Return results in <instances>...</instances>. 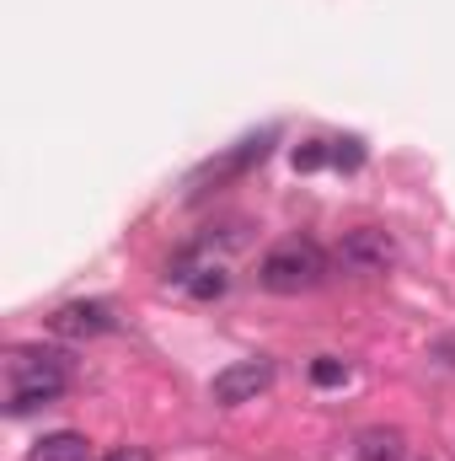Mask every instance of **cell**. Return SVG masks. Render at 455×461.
I'll return each instance as SVG.
<instances>
[{
  "instance_id": "cell-1",
  "label": "cell",
  "mask_w": 455,
  "mask_h": 461,
  "mask_svg": "<svg viewBox=\"0 0 455 461\" xmlns=\"http://www.w3.org/2000/svg\"><path fill=\"white\" fill-rule=\"evenodd\" d=\"M70 392V359L59 348H11L5 359V413L22 419Z\"/></svg>"
},
{
  "instance_id": "cell-2",
  "label": "cell",
  "mask_w": 455,
  "mask_h": 461,
  "mask_svg": "<svg viewBox=\"0 0 455 461\" xmlns=\"http://www.w3.org/2000/svg\"><path fill=\"white\" fill-rule=\"evenodd\" d=\"M327 279V252L311 236H284L257 258V290L268 295H306Z\"/></svg>"
},
{
  "instance_id": "cell-3",
  "label": "cell",
  "mask_w": 455,
  "mask_h": 461,
  "mask_svg": "<svg viewBox=\"0 0 455 461\" xmlns=\"http://www.w3.org/2000/svg\"><path fill=\"white\" fill-rule=\"evenodd\" d=\"M273 140H279V129H257V134H246V140H236L226 156H215V161H204L193 177H188V194H204L210 183L220 188L230 177H241V172H252V167H263L268 161V150H273Z\"/></svg>"
},
{
  "instance_id": "cell-4",
  "label": "cell",
  "mask_w": 455,
  "mask_h": 461,
  "mask_svg": "<svg viewBox=\"0 0 455 461\" xmlns=\"http://www.w3.org/2000/svg\"><path fill=\"white\" fill-rule=\"evenodd\" d=\"M338 263H343V274H359V279L386 274L397 263V241H391V230H380V226H353V230H343V241H338Z\"/></svg>"
},
{
  "instance_id": "cell-5",
  "label": "cell",
  "mask_w": 455,
  "mask_h": 461,
  "mask_svg": "<svg viewBox=\"0 0 455 461\" xmlns=\"http://www.w3.org/2000/svg\"><path fill=\"white\" fill-rule=\"evenodd\" d=\"M273 386V359H236L226 370H215V381H210V397L220 402V408H241V402H257L263 392Z\"/></svg>"
},
{
  "instance_id": "cell-6",
  "label": "cell",
  "mask_w": 455,
  "mask_h": 461,
  "mask_svg": "<svg viewBox=\"0 0 455 461\" xmlns=\"http://www.w3.org/2000/svg\"><path fill=\"white\" fill-rule=\"evenodd\" d=\"M199 252H204L199 241H193V247H183V252H177V263H166V279H172V285H183L193 301H220V295L230 290L226 263H199Z\"/></svg>"
},
{
  "instance_id": "cell-7",
  "label": "cell",
  "mask_w": 455,
  "mask_h": 461,
  "mask_svg": "<svg viewBox=\"0 0 455 461\" xmlns=\"http://www.w3.org/2000/svg\"><path fill=\"white\" fill-rule=\"evenodd\" d=\"M49 328L59 339H108V333H118V312L108 301H65V306H54Z\"/></svg>"
},
{
  "instance_id": "cell-8",
  "label": "cell",
  "mask_w": 455,
  "mask_h": 461,
  "mask_svg": "<svg viewBox=\"0 0 455 461\" xmlns=\"http://www.w3.org/2000/svg\"><path fill=\"white\" fill-rule=\"evenodd\" d=\"M27 461H92V440L76 429H54L27 451Z\"/></svg>"
},
{
  "instance_id": "cell-9",
  "label": "cell",
  "mask_w": 455,
  "mask_h": 461,
  "mask_svg": "<svg viewBox=\"0 0 455 461\" xmlns=\"http://www.w3.org/2000/svg\"><path fill=\"white\" fill-rule=\"evenodd\" d=\"M402 456H407L402 429H364L353 440V461H402Z\"/></svg>"
},
{
  "instance_id": "cell-10",
  "label": "cell",
  "mask_w": 455,
  "mask_h": 461,
  "mask_svg": "<svg viewBox=\"0 0 455 461\" xmlns=\"http://www.w3.org/2000/svg\"><path fill=\"white\" fill-rule=\"evenodd\" d=\"M333 161V145L327 140H306V145H295V172H322Z\"/></svg>"
},
{
  "instance_id": "cell-11",
  "label": "cell",
  "mask_w": 455,
  "mask_h": 461,
  "mask_svg": "<svg viewBox=\"0 0 455 461\" xmlns=\"http://www.w3.org/2000/svg\"><path fill=\"white\" fill-rule=\"evenodd\" d=\"M343 381H348V365H343L338 354L311 359V386H343Z\"/></svg>"
},
{
  "instance_id": "cell-12",
  "label": "cell",
  "mask_w": 455,
  "mask_h": 461,
  "mask_svg": "<svg viewBox=\"0 0 455 461\" xmlns=\"http://www.w3.org/2000/svg\"><path fill=\"white\" fill-rule=\"evenodd\" d=\"M333 167H338V172H359V167H364V140H359V134L333 140Z\"/></svg>"
},
{
  "instance_id": "cell-13",
  "label": "cell",
  "mask_w": 455,
  "mask_h": 461,
  "mask_svg": "<svg viewBox=\"0 0 455 461\" xmlns=\"http://www.w3.org/2000/svg\"><path fill=\"white\" fill-rule=\"evenodd\" d=\"M97 461H150V451L145 446H118V451H108V456H97Z\"/></svg>"
}]
</instances>
